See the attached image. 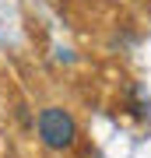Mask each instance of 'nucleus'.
Instances as JSON below:
<instances>
[{"instance_id": "1", "label": "nucleus", "mask_w": 151, "mask_h": 158, "mask_svg": "<svg viewBox=\"0 0 151 158\" xmlns=\"http://www.w3.org/2000/svg\"><path fill=\"white\" fill-rule=\"evenodd\" d=\"M35 134H39L42 148H49V151H70L78 144V119L63 106H46L35 116Z\"/></svg>"}]
</instances>
